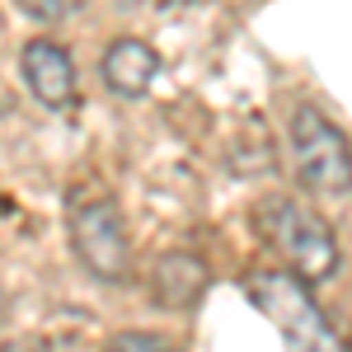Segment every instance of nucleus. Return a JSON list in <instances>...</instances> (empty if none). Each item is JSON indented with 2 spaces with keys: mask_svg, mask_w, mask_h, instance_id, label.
<instances>
[{
  "mask_svg": "<svg viewBox=\"0 0 352 352\" xmlns=\"http://www.w3.org/2000/svg\"><path fill=\"white\" fill-rule=\"evenodd\" d=\"M249 296L268 315L287 352H343L338 329L329 324V315L315 305V296L300 287L296 272H254L249 277Z\"/></svg>",
  "mask_w": 352,
  "mask_h": 352,
  "instance_id": "obj_2",
  "label": "nucleus"
},
{
  "mask_svg": "<svg viewBox=\"0 0 352 352\" xmlns=\"http://www.w3.org/2000/svg\"><path fill=\"white\" fill-rule=\"evenodd\" d=\"M71 244H76V258L99 282H127V272H132V240H127L122 212L113 207L109 197H94V202H85V207L71 212Z\"/></svg>",
  "mask_w": 352,
  "mask_h": 352,
  "instance_id": "obj_4",
  "label": "nucleus"
},
{
  "mask_svg": "<svg viewBox=\"0 0 352 352\" xmlns=\"http://www.w3.org/2000/svg\"><path fill=\"white\" fill-rule=\"evenodd\" d=\"M292 160L305 188L343 197L352 192V146L338 122H329L315 104H300L292 118Z\"/></svg>",
  "mask_w": 352,
  "mask_h": 352,
  "instance_id": "obj_3",
  "label": "nucleus"
},
{
  "mask_svg": "<svg viewBox=\"0 0 352 352\" xmlns=\"http://www.w3.org/2000/svg\"><path fill=\"white\" fill-rule=\"evenodd\" d=\"M151 287H155V300H160L164 310H192L202 292L212 287V272L207 263L188 254V249H174V254H164L155 272H151Z\"/></svg>",
  "mask_w": 352,
  "mask_h": 352,
  "instance_id": "obj_7",
  "label": "nucleus"
},
{
  "mask_svg": "<svg viewBox=\"0 0 352 352\" xmlns=\"http://www.w3.org/2000/svg\"><path fill=\"white\" fill-rule=\"evenodd\" d=\"M118 5H122V10H132V5H136V0H118Z\"/></svg>",
  "mask_w": 352,
  "mask_h": 352,
  "instance_id": "obj_10",
  "label": "nucleus"
},
{
  "mask_svg": "<svg viewBox=\"0 0 352 352\" xmlns=\"http://www.w3.org/2000/svg\"><path fill=\"white\" fill-rule=\"evenodd\" d=\"M19 71H24V85L28 94L43 104V109H71L76 104V61L71 52L52 43V38H33L24 43L19 52Z\"/></svg>",
  "mask_w": 352,
  "mask_h": 352,
  "instance_id": "obj_5",
  "label": "nucleus"
},
{
  "mask_svg": "<svg viewBox=\"0 0 352 352\" xmlns=\"http://www.w3.org/2000/svg\"><path fill=\"white\" fill-rule=\"evenodd\" d=\"M258 230H263L268 249L282 254L287 272H296L300 282H324V277H333L338 263H343L338 235H333L310 207H300V202H292V197H272V202H263Z\"/></svg>",
  "mask_w": 352,
  "mask_h": 352,
  "instance_id": "obj_1",
  "label": "nucleus"
},
{
  "mask_svg": "<svg viewBox=\"0 0 352 352\" xmlns=\"http://www.w3.org/2000/svg\"><path fill=\"white\" fill-rule=\"evenodd\" d=\"M160 76V52L141 38H118L104 52V85L118 99H146V89Z\"/></svg>",
  "mask_w": 352,
  "mask_h": 352,
  "instance_id": "obj_6",
  "label": "nucleus"
},
{
  "mask_svg": "<svg viewBox=\"0 0 352 352\" xmlns=\"http://www.w3.org/2000/svg\"><path fill=\"white\" fill-rule=\"evenodd\" d=\"M14 5L24 10L28 19H38V24H56L66 14V0H14Z\"/></svg>",
  "mask_w": 352,
  "mask_h": 352,
  "instance_id": "obj_9",
  "label": "nucleus"
},
{
  "mask_svg": "<svg viewBox=\"0 0 352 352\" xmlns=\"http://www.w3.org/2000/svg\"><path fill=\"white\" fill-rule=\"evenodd\" d=\"M104 352H174V348L160 343V338H151V333H122V338H113Z\"/></svg>",
  "mask_w": 352,
  "mask_h": 352,
  "instance_id": "obj_8",
  "label": "nucleus"
}]
</instances>
